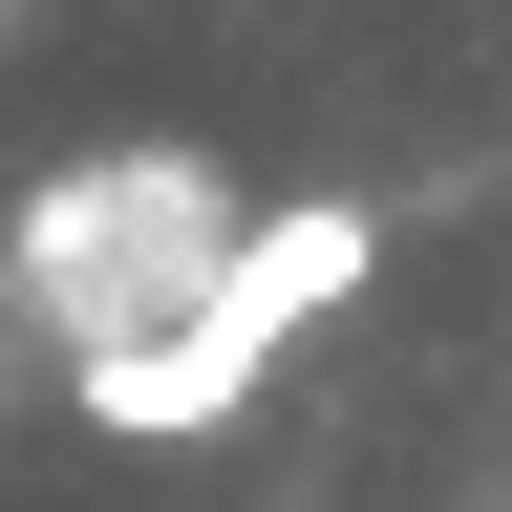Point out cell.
<instances>
[{
	"instance_id": "6da1fadb",
	"label": "cell",
	"mask_w": 512,
	"mask_h": 512,
	"mask_svg": "<svg viewBox=\"0 0 512 512\" xmlns=\"http://www.w3.org/2000/svg\"><path fill=\"white\" fill-rule=\"evenodd\" d=\"M363 278H384V214H363V192L235 214V256H214V278H192L171 320H128V342H86V363H64V406H86L107 448H214V427H235L256 384H278L320 320L363 299Z\"/></svg>"
},
{
	"instance_id": "7a4b0ae2",
	"label": "cell",
	"mask_w": 512,
	"mask_h": 512,
	"mask_svg": "<svg viewBox=\"0 0 512 512\" xmlns=\"http://www.w3.org/2000/svg\"><path fill=\"white\" fill-rule=\"evenodd\" d=\"M214 256H235V171L192 150V128H107V150H64L22 214H0V342L86 363L128 320H171Z\"/></svg>"
}]
</instances>
